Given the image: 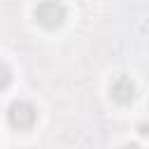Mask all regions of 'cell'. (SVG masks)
<instances>
[{
  "label": "cell",
  "instance_id": "2",
  "mask_svg": "<svg viewBox=\"0 0 149 149\" xmlns=\"http://www.w3.org/2000/svg\"><path fill=\"white\" fill-rule=\"evenodd\" d=\"M7 121L14 130H33L37 123V107L28 100H14L7 107Z\"/></svg>",
  "mask_w": 149,
  "mask_h": 149
},
{
  "label": "cell",
  "instance_id": "1",
  "mask_svg": "<svg viewBox=\"0 0 149 149\" xmlns=\"http://www.w3.org/2000/svg\"><path fill=\"white\" fill-rule=\"evenodd\" d=\"M33 16H35V21H37L42 28L54 30V28L63 26V21H65V16H68V9H65V5H63L61 0H42V2L35 5Z\"/></svg>",
  "mask_w": 149,
  "mask_h": 149
},
{
  "label": "cell",
  "instance_id": "4",
  "mask_svg": "<svg viewBox=\"0 0 149 149\" xmlns=\"http://www.w3.org/2000/svg\"><path fill=\"white\" fill-rule=\"evenodd\" d=\"M9 84H12V70L5 63H0V91H5Z\"/></svg>",
  "mask_w": 149,
  "mask_h": 149
},
{
  "label": "cell",
  "instance_id": "3",
  "mask_svg": "<svg viewBox=\"0 0 149 149\" xmlns=\"http://www.w3.org/2000/svg\"><path fill=\"white\" fill-rule=\"evenodd\" d=\"M135 95H137V88H135L133 79L126 77V74L116 77V79L112 81V86H109V98H112L116 105H130V102L135 100Z\"/></svg>",
  "mask_w": 149,
  "mask_h": 149
}]
</instances>
